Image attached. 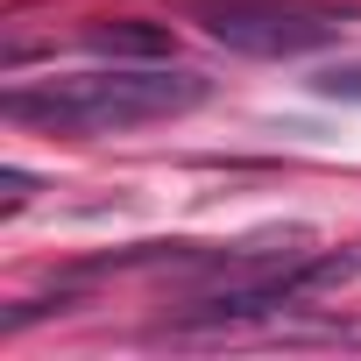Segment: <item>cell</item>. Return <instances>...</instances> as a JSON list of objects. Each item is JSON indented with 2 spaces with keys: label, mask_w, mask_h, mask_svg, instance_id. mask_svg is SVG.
Listing matches in <instances>:
<instances>
[{
  "label": "cell",
  "mask_w": 361,
  "mask_h": 361,
  "mask_svg": "<svg viewBox=\"0 0 361 361\" xmlns=\"http://www.w3.org/2000/svg\"><path fill=\"white\" fill-rule=\"evenodd\" d=\"M213 99V78L177 71V64H114V71H85V78H43V85H15L0 92V114L50 128V135H128L149 121H177Z\"/></svg>",
  "instance_id": "cell-1"
},
{
  "label": "cell",
  "mask_w": 361,
  "mask_h": 361,
  "mask_svg": "<svg viewBox=\"0 0 361 361\" xmlns=\"http://www.w3.org/2000/svg\"><path fill=\"white\" fill-rule=\"evenodd\" d=\"M177 8L241 57H312L333 50L347 22H361V8H333V0H177Z\"/></svg>",
  "instance_id": "cell-2"
},
{
  "label": "cell",
  "mask_w": 361,
  "mask_h": 361,
  "mask_svg": "<svg viewBox=\"0 0 361 361\" xmlns=\"http://www.w3.org/2000/svg\"><path fill=\"white\" fill-rule=\"evenodd\" d=\"M85 50H92V57H114V64H170L177 36H170L163 22L114 15V22H92V29H85Z\"/></svg>",
  "instance_id": "cell-3"
},
{
  "label": "cell",
  "mask_w": 361,
  "mask_h": 361,
  "mask_svg": "<svg viewBox=\"0 0 361 361\" xmlns=\"http://www.w3.org/2000/svg\"><path fill=\"white\" fill-rule=\"evenodd\" d=\"M312 92H319V99H347V106H361V64H333V71H319Z\"/></svg>",
  "instance_id": "cell-4"
},
{
  "label": "cell",
  "mask_w": 361,
  "mask_h": 361,
  "mask_svg": "<svg viewBox=\"0 0 361 361\" xmlns=\"http://www.w3.org/2000/svg\"><path fill=\"white\" fill-rule=\"evenodd\" d=\"M36 199V177L29 170H0V213H22Z\"/></svg>",
  "instance_id": "cell-5"
}]
</instances>
